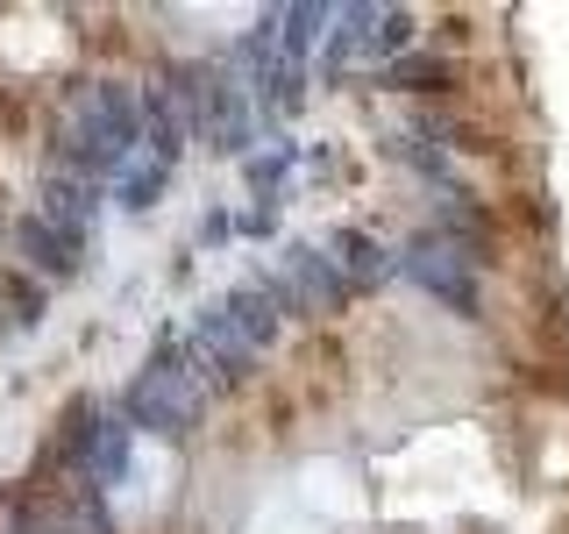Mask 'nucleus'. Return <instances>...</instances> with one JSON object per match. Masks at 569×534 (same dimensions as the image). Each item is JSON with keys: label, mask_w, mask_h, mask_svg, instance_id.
Returning a JSON list of instances; mask_svg holds the SVG:
<instances>
[{"label": "nucleus", "mask_w": 569, "mask_h": 534, "mask_svg": "<svg viewBox=\"0 0 569 534\" xmlns=\"http://www.w3.org/2000/svg\"><path fill=\"white\" fill-rule=\"evenodd\" d=\"M150 142V100L121 79H93L64 100L58 121V165L86 178H114L121 165H136Z\"/></svg>", "instance_id": "nucleus-1"}, {"label": "nucleus", "mask_w": 569, "mask_h": 534, "mask_svg": "<svg viewBox=\"0 0 569 534\" xmlns=\"http://www.w3.org/2000/svg\"><path fill=\"white\" fill-rule=\"evenodd\" d=\"M278 320H284V299L271 293V285H236V293H221L200 320H192L186 356L200 364L207 385L213 378H236V370H249L263 349H271Z\"/></svg>", "instance_id": "nucleus-2"}, {"label": "nucleus", "mask_w": 569, "mask_h": 534, "mask_svg": "<svg viewBox=\"0 0 569 534\" xmlns=\"http://www.w3.org/2000/svg\"><path fill=\"white\" fill-rule=\"evenodd\" d=\"M207 414V378L200 364L186 356V343H164L150 356V364L136 370L129 399H121V421L136 427V435H192Z\"/></svg>", "instance_id": "nucleus-3"}, {"label": "nucleus", "mask_w": 569, "mask_h": 534, "mask_svg": "<svg viewBox=\"0 0 569 534\" xmlns=\"http://www.w3.org/2000/svg\"><path fill=\"white\" fill-rule=\"evenodd\" d=\"M399 271L420 285V293H435L441 307L456 314H477V271H470V243L441 236V228H427V236H413L399 249Z\"/></svg>", "instance_id": "nucleus-4"}, {"label": "nucleus", "mask_w": 569, "mask_h": 534, "mask_svg": "<svg viewBox=\"0 0 569 534\" xmlns=\"http://www.w3.org/2000/svg\"><path fill=\"white\" fill-rule=\"evenodd\" d=\"M271 293L284 299V314H335L342 293H349V278H342V264H335L328 249L292 243L278 257V285H271Z\"/></svg>", "instance_id": "nucleus-5"}, {"label": "nucleus", "mask_w": 569, "mask_h": 534, "mask_svg": "<svg viewBox=\"0 0 569 534\" xmlns=\"http://www.w3.org/2000/svg\"><path fill=\"white\" fill-rule=\"evenodd\" d=\"M129 449H136V427L107 414V421L93 427V435H86V449H79V471H86V485H93V492H114L121 477H129Z\"/></svg>", "instance_id": "nucleus-6"}, {"label": "nucleus", "mask_w": 569, "mask_h": 534, "mask_svg": "<svg viewBox=\"0 0 569 534\" xmlns=\"http://www.w3.org/2000/svg\"><path fill=\"white\" fill-rule=\"evenodd\" d=\"M14 243H22V257H29L43 278H71V271H79V249H86L79 228H58V221H43V214L14 228Z\"/></svg>", "instance_id": "nucleus-7"}, {"label": "nucleus", "mask_w": 569, "mask_h": 534, "mask_svg": "<svg viewBox=\"0 0 569 534\" xmlns=\"http://www.w3.org/2000/svg\"><path fill=\"white\" fill-rule=\"evenodd\" d=\"M385 8H335V36H328V65H349L363 50H378Z\"/></svg>", "instance_id": "nucleus-8"}, {"label": "nucleus", "mask_w": 569, "mask_h": 534, "mask_svg": "<svg viewBox=\"0 0 569 534\" xmlns=\"http://www.w3.org/2000/svg\"><path fill=\"white\" fill-rule=\"evenodd\" d=\"M328 257L342 264V278H349V285H378V278L391 271V257H385V249L363 236V228H342V236L328 243Z\"/></svg>", "instance_id": "nucleus-9"}, {"label": "nucleus", "mask_w": 569, "mask_h": 534, "mask_svg": "<svg viewBox=\"0 0 569 534\" xmlns=\"http://www.w3.org/2000/svg\"><path fill=\"white\" fill-rule=\"evenodd\" d=\"M164 178H171V165H157V157L142 150L136 165H121V171H114V200H121V207H150Z\"/></svg>", "instance_id": "nucleus-10"}, {"label": "nucleus", "mask_w": 569, "mask_h": 534, "mask_svg": "<svg viewBox=\"0 0 569 534\" xmlns=\"http://www.w3.org/2000/svg\"><path fill=\"white\" fill-rule=\"evenodd\" d=\"M385 79L391 86H449V65H441V58H399Z\"/></svg>", "instance_id": "nucleus-11"}]
</instances>
